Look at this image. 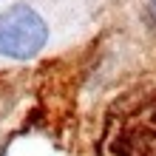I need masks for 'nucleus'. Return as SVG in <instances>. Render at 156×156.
Wrapping results in <instances>:
<instances>
[{"mask_svg":"<svg viewBox=\"0 0 156 156\" xmlns=\"http://www.w3.org/2000/svg\"><path fill=\"white\" fill-rule=\"evenodd\" d=\"M99 156H156V88L116 97L105 114Z\"/></svg>","mask_w":156,"mask_h":156,"instance_id":"obj_1","label":"nucleus"},{"mask_svg":"<svg viewBox=\"0 0 156 156\" xmlns=\"http://www.w3.org/2000/svg\"><path fill=\"white\" fill-rule=\"evenodd\" d=\"M48 43V26L37 9L14 3L0 12V57L31 60Z\"/></svg>","mask_w":156,"mask_h":156,"instance_id":"obj_2","label":"nucleus"}]
</instances>
